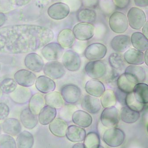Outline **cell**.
I'll return each mask as SVG.
<instances>
[{
    "instance_id": "cell-1",
    "label": "cell",
    "mask_w": 148,
    "mask_h": 148,
    "mask_svg": "<svg viewBox=\"0 0 148 148\" xmlns=\"http://www.w3.org/2000/svg\"><path fill=\"white\" fill-rule=\"evenodd\" d=\"M54 38L48 28L34 25H16L0 28V53L23 54L35 51Z\"/></svg>"
},
{
    "instance_id": "cell-2",
    "label": "cell",
    "mask_w": 148,
    "mask_h": 148,
    "mask_svg": "<svg viewBox=\"0 0 148 148\" xmlns=\"http://www.w3.org/2000/svg\"><path fill=\"white\" fill-rule=\"evenodd\" d=\"M125 138L124 131L119 128L111 127L107 129L103 136V140L110 147H116L123 144Z\"/></svg>"
},
{
    "instance_id": "cell-3",
    "label": "cell",
    "mask_w": 148,
    "mask_h": 148,
    "mask_svg": "<svg viewBox=\"0 0 148 148\" xmlns=\"http://www.w3.org/2000/svg\"><path fill=\"white\" fill-rule=\"evenodd\" d=\"M109 25L111 29L116 34L125 33L129 27L127 17L121 12H114L109 19Z\"/></svg>"
},
{
    "instance_id": "cell-4",
    "label": "cell",
    "mask_w": 148,
    "mask_h": 148,
    "mask_svg": "<svg viewBox=\"0 0 148 148\" xmlns=\"http://www.w3.org/2000/svg\"><path fill=\"white\" fill-rule=\"evenodd\" d=\"M85 71L87 75L91 78L100 79L107 73V66L105 62L100 60L91 61L86 64Z\"/></svg>"
},
{
    "instance_id": "cell-5",
    "label": "cell",
    "mask_w": 148,
    "mask_h": 148,
    "mask_svg": "<svg viewBox=\"0 0 148 148\" xmlns=\"http://www.w3.org/2000/svg\"><path fill=\"white\" fill-rule=\"evenodd\" d=\"M127 19L131 28L139 30L146 22V16L144 12L139 8L132 7L127 14Z\"/></svg>"
},
{
    "instance_id": "cell-6",
    "label": "cell",
    "mask_w": 148,
    "mask_h": 148,
    "mask_svg": "<svg viewBox=\"0 0 148 148\" xmlns=\"http://www.w3.org/2000/svg\"><path fill=\"white\" fill-rule=\"evenodd\" d=\"M61 94L64 101L70 105L78 102L82 96V91L78 86L68 84L62 87Z\"/></svg>"
},
{
    "instance_id": "cell-7",
    "label": "cell",
    "mask_w": 148,
    "mask_h": 148,
    "mask_svg": "<svg viewBox=\"0 0 148 148\" xmlns=\"http://www.w3.org/2000/svg\"><path fill=\"white\" fill-rule=\"evenodd\" d=\"M94 26L90 23L81 22L73 27V32L75 38L79 40H89L94 35Z\"/></svg>"
},
{
    "instance_id": "cell-8",
    "label": "cell",
    "mask_w": 148,
    "mask_h": 148,
    "mask_svg": "<svg viewBox=\"0 0 148 148\" xmlns=\"http://www.w3.org/2000/svg\"><path fill=\"white\" fill-rule=\"evenodd\" d=\"M62 62L64 68L71 72L78 71L82 63L79 54L73 50H67L64 53Z\"/></svg>"
},
{
    "instance_id": "cell-9",
    "label": "cell",
    "mask_w": 148,
    "mask_h": 148,
    "mask_svg": "<svg viewBox=\"0 0 148 148\" xmlns=\"http://www.w3.org/2000/svg\"><path fill=\"white\" fill-rule=\"evenodd\" d=\"M43 72L46 76L55 80L62 78L66 73L63 64L57 61H50L45 64Z\"/></svg>"
},
{
    "instance_id": "cell-10",
    "label": "cell",
    "mask_w": 148,
    "mask_h": 148,
    "mask_svg": "<svg viewBox=\"0 0 148 148\" xmlns=\"http://www.w3.org/2000/svg\"><path fill=\"white\" fill-rule=\"evenodd\" d=\"M64 52V48L59 43L52 42L43 47L41 53L48 61H57L61 58Z\"/></svg>"
},
{
    "instance_id": "cell-11",
    "label": "cell",
    "mask_w": 148,
    "mask_h": 148,
    "mask_svg": "<svg viewBox=\"0 0 148 148\" xmlns=\"http://www.w3.org/2000/svg\"><path fill=\"white\" fill-rule=\"evenodd\" d=\"M101 121L102 125L107 128L113 127L119 122V114L115 106L105 108L101 115Z\"/></svg>"
},
{
    "instance_id": "cell-12",
    "label": "cell",
    "mask_w": 148,
    "mask_h": 148,
    "mask_svg": "<svg viewBox=\"0 0 148 148\" xmlns=\"http://www.w3.org/2000/svg\"><path fill=\"white\" fill-rule=\"evenodd\" d=\"M124 73L126 78L135 85L143 83L146 80L145 70L138 65H130L127 67Z\"/></svg>"
},
{
    "instance_id": "cell-13",
    "label": "cell",
    "mask_w": 148,
    "mask_h": 148,
    "mask_svg": "<svg viewBox=\"0 0 148 148\" xmlns=\"http://www.w3.org/2000/svg\"><path fill=\"white\" fill-rule=\"evenodd\" d=\"M107 52V48L106 45L99 43H95L87 47L84 54L88 60L96 61L104 58Z\"/></svg>"
},
{
    "instance_id": "cell-14",
    "label": "cell",
    "mask_w": 148,
    "mask_h": 148,
    "mask_svg": "<svg viewBox=\"0 0 148 148\" xmlns=\"http://www.w3.org/2000/svg\"><path fill=\"white\" fill-rule=\"evenodd\" d=\"M68 6L63 2H58L49 7L47 13L49 16L55 20H61L66 18L70 13Z\"/></svg>"
},
{
    "instance_id": "cell-15",
    "label": "cell",
    "mask_w": 148,
    "mask_h": 148,
    "mask_svg": "<svg viewBox=\"0 0 148 148\" xmlns=\"http://www.w3.org/2000/svg\"><path fill=\"white\" fill-rule=\"evenodd\" d=\"M14 78L17 84L25 87L33 86L37 79L34 73L26 69L17 71L14 75Z\"/></svg>"
},
{
    "instance_id": "cell-16",
    "label": "cell",
    "mask_w": 148,
    "mask_h": 148,
    "mask_svg": "<svg viewBox=\"0 0 148 148\" xmlns=\"http://www.w3.org/2000/svg\"><path fill=\"white\" fill-rule=\"evenodd\" d=\"M24 63L26 68L34 72H40L44 66L42 58L36 53L27 54L25 58Z\"/></svg>"
},
{
    "instance_id": "cell-17",
    "label": "cell",
    "mask_w": 148,
    "mask_h": 148,
    "mask_svg": "<svg viewBox=\"0 0 148 148\" xmlns=\"http://www.w3.org/2000/svg\"><path fill=\"white\" fill-rule=\"evenodd\" d=\"M81 106L84 110L94 114L98 113L101 107L99 99L90 95H86L83 98Z\"/></svg>"
},
{
    "instance_id": "cell-18",
    "label": "cell",
    "mask_w": 148,
    "mask_h": 148,
    "mask_svg": "<svg viewBox=\"0 0 148 148\" xmlns=\"http://www.w3.org/2000/svg\"><path fill=\"white\" fill-rule=\"evenodd\" d=\"M11 99L15 103L18 104H26L32 97V92L27 87L19 86L10 93Z\"/></svg>"
},
{
    "instance_id": "cell-19",
    "label": "cell",
    "mask_w": 148,
    "mask_h": 148,
    "mask_svg": "<svg viewBox=\"0 0 148 148\" xmlns=\"http://www.w3.org/2000/svg\"><path fill=\"white\" fill-rule=\"evenodd\" d=\"M85 90L88 95L96 97H101L106 90L105 86L97 79L88 80L85 85Z\"/></svg>"
},
{
    "instance_id": "cell-20",
    "label": "cell",
    "mask_w": 148,
    "mask_h": 148,
    "mask_svg": "<svg viewBox=\"0 0 148 148\" xmlns=\"http://www.w3.org/2000/svg\"><path fill=\"white\" fill-rule=\"evenodd\" d=\"M86 135L84 128L77 125L68 126L66 132L67 138L72 143H80L84 140Z\"/></svg>"
},
{
    "instance_id": "cell-21",
    "label": "cell",
    "mask_w": 148,
    "mask_h": 148,
    "mask_svg": "<svg viewBox=\"0 0 148 148\" xmlns=\"http://www.w3.org/2000/svg\"><path fill=\"white\" fill-rule=\"evenodd\" d=\"M73 123L82 128L90 127L92 122V118L86 111L78 110L74 112L72 116Z\"/></svg>"
},
{
    "instance_id": "cell-22",
    "label": "cell",
    "mask_w": 148,
    "mask_h": 148,
    "mask_svg": "<svg viewBox=\"0 0 148 148\" xmlns=\"http://www.w3.org/2000/svg\"><path fill=\"white\" fill-rule=\"evenodd\" d=\"M130 38L125 35H119L113 38L111 41L112 48L117 52H125L131 46Z\"/></svg>"
},
{
    "instance_id": "cell-23",
    "label": "cell",
    "mask_w": 148,
    "mask_h": 148,
    "mask_svg": "<svg viewBox=\"0 0 148 148\" xmlns=\"http://www.w3.org/2000/svg\"><path fill=\"white\" fill-rule=\"evenodd\" d=\"M49 130L53 135L58 138L65 137L68 125L65 121L61 118H55L49 123Z\"/></svg>"
},
{
    "instance_id": "cell-24",
    "label": "cell",
    "mask_w": 148,
    "mask_h": 148,
    "mask_svg": "<svg viewBox=\"0 0 148 148\" xmlns=\"http://www.w3.org/2000/svg\"><path fill=\"white\" fill-rule=\"evenodd\" d=\"M36 81L35 86L36 88L41 93L46 94L53 91L56 88L55 82L47 76H40L38 77Z\"/></svg>"
},
{
    "instance_id": "cell-25",
    "label": "cell",
    "mask_w": 148,
    "mask_h": 148,
    "mask_svg": "<svg viewBox=\"0 0 148 148\" xmlns=\"http://www.w3.org/2000/svg\"><path fill=\"white\" fill-rule=\"evenodd\" d=\"M125 61L131 65H141L144 63V53L135 49H128L123 55Z\"/></svg>"
},
{
    "instance_id": "cell-26",
    "label": "cell",
    "mask_w": 148,
    "mask_h": 148,
    "mask_svg": "<svg viewBox=\"0 0 148 148\" xmlns=\"http://www.w3.org/2000/svg\"><path fill=\"white\" fill-rule=\"evenodd\" d=\"M2 126L4 133L12 136H16L21 132L20 122L15 118H7L2 123Z\"/></svg>"
},
{
    "instance_id": "cell-27",
    "label": "cell",
    "mask_w": 148,
    "mask_h": 148,
    "mask_svg": "<svg viewBox=\"0 0 148 148\" xmlns=\"http://www.w3.org/2000/svg\"><path fill=\"white\" fill-rule=\"evenodd\" d=\"M57 114L56 108L47 105L40 112L38 120L42 125H48L56 118Z\"/></svg>"
},
{
    "instance_id": "cell-28",
    "label": "cell",
    "mask_w": 148,
    "mask_h": 148,
    "mask_svg": "<svg viewBox=\"0 0 148 148\" xmlns=\"http://www.w3.org/2000/svg\"><path fill=\"white\" fill-rule=\"evenodd\" d=\"M20 119L23 126L28 130H32L38 125L37 115L33 114L29 108L25 109L21 111Z\"/></svg>"
},
{
    "instance_id": "cell-29",
    "label": "cell",
    "mask_w": 148,
    "mask_h": 148,
    "mask_svg": "<svg viewBox=\"0 0 148 148\" xmlns=\"http://www.w3.org/2000/svg\"><path fill=\"white\" fill-rule=\"evenodd\" d=\"M45 104L43 95L40 93H35L29 100V108L33 114L38 115Z\"/></svg>"
},
{
    "instance_id": "cell-30",
    "label": "cell",
    "mask_w": 148,
    "mask_h": 148,
    "mask_svg": "<svg viewBox=\"0 0 148 148\" xmlns=\"http://www.w3.org/2000/svg\"><path fill=\"white\" fill-rule=\"evenodd\" d=\"M75 40L74 34L70 29H63L58 35V42L64 48H69L72 47Z\"/></svg>"
},
{
    "instance_id": "cell-31",
    "label": "cell",
    "mask_w": 148,
    "mask_h": 148,
    "mask_svg": "<svg viewBox=\"0 0 148 148\" xmlns=\"http://www.w3.org/2000/svg\"><path fill=\"white\" fill-rule=\"evenodd\" d=\"M131 43L135 49L144 52L148 49V40L143 33L137 32L133 33L130 38Z\"/></svg>"
},
{
    "instance_id": "cell-32",
    "label": "cell",
    "mask_w": 148,
    "mask_h": 148,
    "mask_svg": "<svg viewBox=\"0 0 148 148\" xmlns=\"http://www.w3.org/2000/svg\"><path fill=\"white\" fill-rule=\"evenodd\" d=\"M44 99L45 104L53 108L59 109L64 106V101L59 92L52 91L46 93Z\"/></svg>"
},
{
    "instance_id": "cell-33",
    "label": "cell",
    "mask_w": 148,
    "mask_h": 148,
    "mask_svg": "<svg viewBox=\"0 0 148 148\" xmlns=\"http://www.w3.org/2000/svg\"><path fill=\"white\" fill-rule=\"evenodd\" d=\"M134 96L137 101L143 104L148 102V86L144 83L136 84L133 90Z\"/></svg>"
},
{
    "instance_id": "cell-34",
    "label": "cell",
    "mask_w": 148,
    "mask_h": 148,
    "mask_svg": "<svg viewBox=\"0 0 148 148\" xmlns=\"http://www.w3.org/2000/svg\"><path fill=\"white\" fill-rule=\"evenodd\" d=\"M120 116L121 120L127 124H133L137 122L140 117L139 112L124 106L121 110Z\"/></svg>"
},
{
    "instance_id": "cell-35",
    "label": "cell",
    "mask_w": 148,
    "mask_h": 148,
    "mask_svg": "<svg viewBox=\"0 0 148 148\" xmlns=\"http://www.w3.org/2000/svg\"><path fill=\"white\" fill-rule=\"evenodd\" d=\"M16 142L17 148H32L34 144V136L28 131H23L18 134Z\"/></svg>"
},
{
    "instance_id": "cell-36",
    "label": "cell",
    "mask_w": 148,
    "mask_h": 148,
    "mask_svg": "<svg viewBox=\"0 0 148 148\" xmlns=\"http://www.w3.org/2000/svg\"><path fill=\"white\" fill-rule=\"evenodd\" d=\"M77 18L80 22L91 24L96 20V13L90 9H82L78 12Z\"/></svg>"
},
{
    "instance_id": "cell-37",
    "label": "cell",
    "mask_w": 148,
    "mask_h": 148,
    "mask_svg": "<svg viewBox=\"0 0 148 148\" xmlns=\"http://www.w3.org/2000/svg\"><path fill=\"white\" fill-rule=\"evenodd\" d=\"M100 102L103 108L115 106L116 104V98L114 91L111 90H105L101 96Z\"/></svg>"
},
{
    "instance_id": "cell-38",
    "label": "cell",
    "mask_w": 148,
    "mask_h": 148,
    "mask_svg": "<svg viewBox=\"0 0 148 148\" xmlns=\"http://www.w3.org/2000/svg\"><path fill=\"white\" fill-rule=\"evenodd\" d=\"M109 62L111 67L116 70H121L125 66V61L121 54L112 53L109 58Z\"/></svg>"
},
{
    "instance_id": "cell-39",
    "label": "cell",
    "mask_w": 148,
    "mask_h": 148,
    "mask_svg": "<svg viewBox=\"0 0 148 148\" xmlns=\"http://www.w3.org/2000/svg\"><path fill=\"white\" fill-rule=\"evenodd\" d=\"M84 143L86 148H98L100 147V136L96 132H90L86 135Z\"/></svg>"
},
{
    "instance_id": "cell-40",
    "label": "cell",
    "mask_w": 148,
    "mask_h": 148,
    "mask_svg": "<svg viewBox=\"0 0 148 148\" xmlns=\"http://www.w3.org/2000/svg\"><path fill=\"white\" fill-rule=\"evenodd\" d=\"M116 85L118 89L126 93L133 92L135 84L130 82L126 78L124 73L119 75L116 81Z\"/></svg>"
},
{
    "instance_id": "cell-41",
    "label": "cell",
    "mask_w": 148,
    "mask_h": 148,
    "mask_svg": "<svg viewBox=\"0 0 148 148\" xmlns=\"http://www.w3.org/2000/svg\"><path fill=\"white\" fill-rule=\"evenodd\" d=\"M125 106L138 112L142 111L144 108V104H141L136 99L133 92L127 93L125 100Z\"/></svg>"
},
{
    "instance_id": "cell-42",
    "label": "cell",
    "mask_w": 148,
    "mask_h": 148,
    "mask_svg": "<svg viewBox=\"0 0 148 148\" xmlns=\"http://www.w3.org/2000/svg\"><path fill=\"white\" fill-rule=\"evenodd\" d=\"M17 87V83L12 78H5L0 83V90L5 94H10L14 91Z\"/></svg>"
},
{
    "instance_id": "cell-43",
    "label": "cell",
    "mask_w": 148,
    "mask_h": 148,
    "mask_svg": "<svg viewBox=\"0 0 148 148\" xmlns=\"http://www.w3.org/2000/svg\"><path fill=\"white\" fill-rule=\"evenodd\" d=\"M16 142L12 136L7 134L0 135V148H15Z\"/></svg>"
},
{
    "instance_id": "cell-44",
    "label": "cell",
    "mask_w": 148,
    "mask_h": 148,
    "mask_svg": "<svg viewBox=\"0 0 148 148\" xmlns=\"http://www.w3.org/2000/svg\"><path fill=\"white\" fill-rule=\"evenodd\" d=\"M76 108V106H63L60 110L59 118L66 121H71L73 114Z\"/></svg>"
},
{
    "instance_id": "cell-45",
    "label": "cell",
    "mask_w": 148,
    "mask_h": 148,
    "mask_svg": "<svg viewBox=\"0 0 148 148\" xmlns=\"http://www.w3.org/2000/svg\"><path fill=\"white\" fill-rule=\"evenodd\" d=\"M16 5L14 0H0V12H7L13 10Z\"/></svg>"
},
{
    "instance_id": "cell-46",
    "label": "cell",
    "mask_w": 148,
    "mask_h": 148,
    "mask_svg": "<svg viewBox=\"0 0 148 148\" xmlns=\"http://www.w3.org/2000/svg\"><path fill=\"white\" fill-rule=\"evenodd\" d=\"M119 76V74L116 72V70L112 69L111 71H110L108 76L107 75L105 78V82L111 86L114 85V84L115 85V84H116V81Z\"/></svg>"
},
{
    "instance_id": "cell-47",
    "label": "cell",
    "mask_w": 148,
    "mask_h": 148,
    "mask_svg": "<svg viewBox=\"0 0 148 148\" xmlns=\"http://www.w3.org/2000/svg\"><path fill=\"white\" fill-rule=\"evenodd\" d=\"M64 2L73 11L78 10L82 5L81 0H64Z\"/></svg>"
},
{
    "instance_id": "cell-48",
    "label": "cell",
    "mask_w": 148,
    "mask_h": 148,
    "mask_svg": "<svg viewBox=\"0 0 148 148\" xmlns=\"http://www.w3.org/2000/svg\"><path fill=\"white\" fill-rule=\"evenodd\" d=\"M10 109L5 103H0V120H3L9 116Z\"/></svg>"
},
{
    "instance_id": "cell-49",
    "label": "cell",
    "mask_w": 148,
    "mask_h": 148,
    "mask_svg": "<svg viewBox=\"0 0 148 148\" xmlns=\"http://www.w3.org/2000/svg\"><path fill=\"white\" fill-rule=\"evenodd\" d=\"M116 101L119 102L123 106H125V100L127 93L123 92L117 88L115 92Z\"/></svg>"
},
{
    "instance_id": "cell-50",
    "label": "cell",
    "mask_w": 148,
    "mask_h": 148,
    "mask_svg": "<svg viewBox=\"0 0 148 148\" xmlns=\"http://www.w3.org/2000/svg\"><path fill=\"white\" fill-rule=\"evenodd\" d=\"M112 1L115 5L120 9L126 8L130 2V0H112Z\"/></svg>"
},
{
    "instance_id": "cell-51",
    "label": "cell",
    "mask_w": 148,
    "mask_h": 148,
    "mask_svg": "<svg viewBox=\"0 0 148 148\" xmlns=\"http://www.w3.org/2000/svg\"><path fill=\"white\" fill-rule=\"evenodd\" d=\"M82 5L88 8H95L98 4L99 0H81Z\"/></svg>"
},
{
    "instance_id": "cell-52",
    "label": "cell",
    "mask_w": 148,
    "mask_h": 148,
    "mask_svg": "<svg viewBox=\"0 0 148 148\" xmlns=\"http://www.w3.org/2000/svg\"><path fill=\"white\" fill-rule=\"evenodd\" d=\"M134 2L139 7H146L148 5V0H134Z\"/></svg>"
},
{
    "instance_id": "cell-53",
    "label": "cell",
    "mask_w": 148,
    "mask_h": 148,
    "mask_svg": "<svg viewBox=\"0 0 148 148\" xmlns=\"http://www.w3.org/2000/svg\"><path fill=\"white\" fill-rule=\"evenodd\" d=\"M14 1L16 6L21 7L29 4L31 0H14Z\"/></svg>"
},
{
    "instance_id": "cell-54",
    "label": "cell",
    "mask_w": 148,
    "mask_h": 148,
    "mask_svg": "<svg viewBox=\"0 0 148 148\" xmlns=\"http://www.w3.org/2000/svg\"><path fill=\"white\" fill-rule=\"evenodd\" d=\"M5 21V16L2 12H0V28L4 25Z\"/></svg>"
},
{
    "instance_id": "cell-55",
    "label": "cell",
    "mask_w": 148,
    "mask_h": 148,
    "mask_svg": "<svg viewBox=\"0 0 148 148\" xmlns=\"http://www.w3.org/2000/svg\"><path fill=\"white\" fill-rule=\"evenodd\" d=\"M148 22H146L145 23V25H144L143 27V29H142V31H143V34L145 36L148 38Z\"/></svg>"
},
{
    "instance_id": "cell-56",
    "label": "cell",
    "mask_w": 148,
    "mask_h": 148,
    "mask_svg": "<svg viewBox=\"0 0 148 148\" xmlns=\"http://www.w3.org/2000/svg\"><path fill=\"white\" fill-rule=\"evenodd\" d=\"M73 148H86L85 145L82 143H77L73 145Z\"/></svg>"
},
{
    "instance_id": "cell-57",
    "label": "cell",
    "mask_w": 148,
    "mask_h": 148,
    "mask_svg": "<svg viewBox=\"0 0 148 148\" xmlns=\"http://www.w3.org/2000/svg\"><path fill=\"white\" fill-rule=\"evenodd\" d=\"M148 49L145 51V53H144V62H145V64L148 66Z\"/></svg>"
},
{
    "instance_id": "cell-58",
    "label": "cell",
    "mask_w": 148,
    "mask_h": 148,
    "mask_svg": "<svg viewBox=\"0 0 148 148\" xmlns=\"http://www.w3.org/2000/svg\"><path fill=\"white\" fill-rule=\"evenodd\" d=\"M1 125H0V135H1Z\"/></svg>"
},
{
    "instance_id": "cell-59",
    "label": "cell",
    "mask_w": 148,
    "mask_h": 148,
    "mask_svg": "<svg viewBox=\"0 0 148 148\" xmlns=\"http://www.w3.org/2000/svg\"><path fill=\"white\" fill-rule=\"evenodd\" d=\"M1 93H2V92H1V90H0V97H1Z\"/></svg>"
},
{
    "instance_id": "cell-60",
    "label": "cell",
    "mask_w": 148,
    "mask_h": 148,
    "mask_svg": "<svg viewBox=\"0 0 148 148\" xmlns=\"http://www.w3.org/2000/svg\"><path fill=\"white\" fill-rule=\"evenodd\" d=\"M1 69V64L0 63V70Z\"/></svg>"
}]
</instances>
